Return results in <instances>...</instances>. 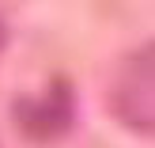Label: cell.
<instances>
[{
	"mask_svg": "<svg viewBox=\"0 0 155 148\" xmlns=\"http://www.w3.org/2000/svg\"><path fill=\"white\" fill-rule=\"evenodd\" d=\"M151 42L144 50H136V57L125 61L121 76L114 80L110 88V106L129 129H140V133H151V122H155V110H151Z\"/></svg>",
	"mask_w": 155,
	"mask_h": 148,
	"instance_id": "obj_1",
	"label": "cell"
},
{
	"mask_svg": "<svg viewBox=\"0 0 155 148\" xmlns=\"http://www.w3.org/2000/svg\"><path fill=\"white\" fill-rule=\"evenodd\" d=\"M72 114H76V99H72L68 80H53L42 99H19V103H15V122H19V129L27 137H34V141L61 137L72 126Z\"/></svg>",
	"mask_w": 155,
	"mask_h": 148,
	"instance_id": "obj_2",
	"label": "cell"
},
{
	"mask_svg": "<svg viewBox=\"0 0 155 148\" xmlns=\"http://www.w3.org/2000/svg\"><path fill=\"white\" fill-rule=\"evenodd\" d=\"M0 46H4V27H0Z\"/></svg>",
	"mask_w": 155,
	"mask_h": 148,
	"instance_id": "obj_3",
	"label": "cell"
}]
</instances>
